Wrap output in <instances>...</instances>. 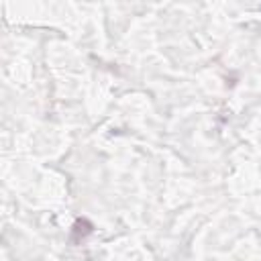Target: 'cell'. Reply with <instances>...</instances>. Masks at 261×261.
<instances>
[{
  "label": "cell",
  "instance_id": "cell-1",
  "mask_svg": "<svg viewBox=\"0 0 261 261\" xmlns=\"http://www.w3.org/2000/svg\"><path fill=\"white\" fill-rule=\"evenodd\" d=\"M92 222L90 220H86V218H80V220H75V224H73V228H71V241L73 243H77V241H82L84 237H88L90 232H92Z\"/></svg>",
  "mask_w": 261,
  "mask_h": 261
}]
</instances>
